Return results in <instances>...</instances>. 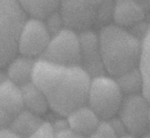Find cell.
Returning <instances> with one entry per match:
<instances>
[{"label": "cell", "mask_w": 150, "mask_h": 138, "mask_svg": "<svg viewBox=\"0 0 150 138\" xmlns=\"http://www.w3.org/2000/svg\"><path fill=\"white\" fill-rule=\"evenodd\" d=\"M91 76L82 65L65 66L42 57L35 60L32 82L47 96L49 107L62 116L85 105Z\"/></svg>", "instance_id": "cell-1"}, {"label": "cell", "mask_w": 150, "mask_h": 138, "mask_svg": "<svg viewBox=\"0 0 150 138\" xmlns=\"http://www.w3.org/2000/svg\"><path fill=\"white\" fill-rule=\"evenodd\" d=\"M103 68L116 78L139 66L142 41L118 25L104 26L98 35Z\"/></svg>", "instance_id": "cell-2"}, {"label": "cell", "mask_w": 150, "mask_h": 138, "mask_svg": "<svg viewBox=\"0 0 150 138\" xmlns=\"http://www.w3.org/2000/svg\"><path fill=\"white\" fill-rule=\"evenodd\" d=\"M26 18L17 0H0V69L17 55L19 33Z\"/></svg>", "instance_id": "cell-3"}, {"label": "cell", "mask_w": 150, "mask_h": 138, "mask_svg": "<svg viewBox=\"0 0 150 138\" xmlns=\"http://www.w3.org/2000/svg\"><path fill=\"white\" fill-rule=\"evenodd\" d=\"M124 93L112 76L97 75L91 78L87 102L101 120H111L118 115Z\"/></svg>", "instance_id": "cell-4"}, {"label": "cell", "mask_w": 150, "mask_h": 138, "mask_svg": "<svg viewBox=\"0 0 150 138\" xmlns=\"http://www.w3.org/2000/svg\"><path fill=\"white\" fill-rule=\"evenodd\" d=\"M40 57L65 66L81 65L82 49L77 31L66 26L62 27L51 36Z\"/></svg>", "instance_id": "cell-5"}, {"label": "cell", "mask_w": 150, "mask_h": 138, "mask_svg": "<svg viewBox=\"0 0 150 138\" xmlns=\"http://www.w3.org/2000/svg\"><path fill=\"white\" fill-rule=\"evenodd\" d=\"M118 115L125 130L131 136L142 137L149 133L150 101L142 92L127 95Z\"/></svg>", "instance_id": "cell-6"}, {"label": "cell", "mask_w": 150, "mask_h": 138, "mask_svg": "<svg viewBox=\"0 0 150 138\" xmlns=\"http://www.w3.org/2000/svg\"><path fill=\"white\" fill-rule=\"evenodd\" d=\"M105 0H60L59 12L64 26L88 30L98 19Z\"/></svg>", "instance_id": "cell-7"}, {"label": "cell", "mask_w": 150, "mask_h": 138, "mask_svg": "<svg viewBox=\"0 0 150 138\" xmlns=\"http://www.w3.org/2000/svg\"><path fill=\"white\" fill-rule=\"evenodd\" d=\"M43 19L32 18H26L18 37V53L30 57H40L47 48L51 39Z\"/></svg>", "instance_id": "cell-8"}, {"label": "cell", "mask_w": 150, "mask_h": 138, "mask_svg": "<svg viewBox=\"0 0 150 138\" xmlns=\"http://www.w3.org/2000/svg\"><path fill=\"white\" fill-rule=\"evenodd\" d=\"M66 117L69 127L77 134L79 137H91L101 120L98 115L86 105L76 108Z\"/></svg>", "instance_id": "cell-9"}, {"label": "cell", "mask_w": 150, "mask_h": 138, "mask_svg": "<svg viewBox=\"0 0 150 138\" xmlns=\"http://www.w3.org/2000/svg\"><path fill=\"white\" fill-rule=\"evenodd\" d=\"M112 17L118 26H133L144 20L145 11L137 0H116Z\"/></svg>", "instance_id": "cell-10"}, {"label": "cell", "mask_w": 150, "mask_h": 138, "mask_svg": "<svg viewBox=\"0 0 150 138\" xmlns=\"http://www.w3.org/2000/svg\"><path fill=\"white\" fill-rule=\"evenodd\" d=\"M0 107L13 115L25 108L20 85L9 78L0 83Z\"/></svg>", "instance_id": "cell-11"}, {"label": "cell", "mask_w": 150, "mask_h": 138, "mask_svg": "<svg viewBox=\"0 0 150 138\" xmlns=\"http://www.w3.org/2000/svg\"><path fill=\"white\" fill-rule=\"evenodd\" d=\"M35 60L33 57L20 55L15 56L7 64V77L18 85L32 81L33 70Z\"/></svg>", "instance_id": "cell-12"}, {"label": "cell", "mask_w": 150, "mask_h": 138, "mask_svg": "<svg viewBox=\"0 0 150 138\" xmlns=\"http://www.w3.org/2000/svg\"><path fill=\"white\" fill-rule=\"evenodd\" d=\"M25 108L36 115L47 113L49 104L46 94L32 81L20 85Z\"/></svg>", "instance_id": "cell-13"}, {"label": "cell", "mask_w": 150, "mask_h": 138, "mask_svg": "<svg viewBox=\"0 0 150 138\" xmlns=\"http://www.w3.org/2000/svg\"><path fill=\"white\" fill-rule=\"evenodd\" d=\"M39 115H36L26 108H24L15 115L11 128L21 137H32L39 125L41 123Z\"/></svg>", "instance_id": "cell-14"}, {"label": "cell", "mask_w": 150, "mask_h": 138, "mask_svg": "<svg viewBox=\"0 0 150 138\" xmlns=\"http://www.w3.org/2000/svg\"><path fill=\"white\" fill-rule=\"evenodd\" d=\"M25 14L32 18H46L59 9L60 0H17Z\"/></svg>", "instance_id": "cell-15"}, {"label": "cell", "mask_w": 150, "mask_h": 138, "mask_svg": "<svg viewBox=\"0 0 150 138\" xmlns=\"http://www.w3.org/2000/svg\"><path fill=\"white\" fill-rule=\"evenodd\" d=\"M138 67L143 79L142 93L150 101V25L142 41V54Z\"/></svg>", "instance_id": "cell-16"}, {"label": "cell", "mask_w": 150, "mask_h": 138, "mask_svg": "<svg viewBox=\"0 0 150 138\" xmlns=\"http://www.w3.org/2000/svg\"><path fill=\"white\" fill-rule=\"evenodd\" d=\"M115 79L122 92L126 95L142 92L143 79L139 67L116 77Z\"/></svg>", "instance_id": "cell-17"}, {"label": "cell", "mask_w": 150, "mask_h": 138, "mask_svg": "<svg viewBox=\"0 0 150 138\" xmlns=\"http://www.w3.org/2000/svg\"><path fill=\"white\" fill-rule=\"evenodd\" d=\"M117 136L114 126L109 120H100L96 129L92 133V137H115Z\"/></svg>", "instance_id": "cell-18"}, {"label": "cell", "mask_w": 150, "mask_h": 138, "mask_svg": "<svg viewBox=\"0 0 150 138\" xmlns=\"http://www.w3.org/2000/svg\"><path fill=\"white\" fill-rule=\"evenodd\" d=\"M55 130L54 125L48 122H41L31 137H54Z\"/></svg>", "instance_id": "cell-19"}, {"label": "cell", "mask_w": 150, "mask_h": 138, "mask_svg": "<svg viewBox=\"0 0 150 138\" xmlns=\"http://www.w3.org/2000/svg\"><path fill=\"white\" fill-rule=\"evenodd\" d=\"M15 115L0 107V129L10 127Z\"/></svg>", "instance_id": "cell-20"}, {"label": "cell", "mask_w": 150, "mask_h": 138, "mask_svg": "<svg viewBox=\"0 0 150 138\" xmlns=\"http://www.w3.org/2000/svg\"><path fill=\"white\" fill-rule=\"evenodd\" d=\"M0 137H20L11 127L0 129Z\"/></svg>", "instance_id": "cell-21"}, {"label": "cell", "mask_w": 150, "mask_h": 138, "mask_svg": "<svg viewBox=\"0 0 150 138\" xmlns=\"http://www.w3.org/2000/svg\"><path fill=\"white\" fill-rule=\"evenodd\" d=\"M144 1H145V2L149 5V7H150V0H144Z\"/></svg>", "instance_id": "cell-22"}, {"label": "cell", "mask_w": 150, "mask_h": 138, "mask_svg": "<svg viewBox=\"0 0 150 138\" xmlns=\"http://www.w3.org/2000/svg\"><path fill=\"white\" fill-rule=\"evenodd\" d=\"M149 133H150V119H149Z\"/></svg>", "instance_id": "cell-23"}]
</instances>
